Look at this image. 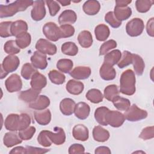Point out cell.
<instances>
[{
	"instance_id": "obj_1",
	"label": "cell",
	"mask_w": 154,
	"mask_h": 154,
	"mask_svg": "<svg viewBox=\"0 0 154 154\" xmlns=\"http://www.w3.org/2000/svg\"><path fill=\"white\" fill-rule=\"evenodd\" d=\"M31 122V117L26 113H22L20 114H10L6 117L4 126L8 131L12 132L20 131L29 127Z\"/></svg>"
},
{
	"instance_id": "obj_2",
	"label": "cell",
	"mask_w": 154,
	"mask_h": 154,
	"mask_svg": "<svg viewBox=\"0 0 154 154\" xmlns=\"http://www.w3.org/2000/svg\"><path fill=\"white\" fill-rule=\"evenodd\" d=\"M34 1L28 0H18L8 5H0V17H8L14 16L19 11H23L33 5Z\"/></svg>"
},
{
	"instance_id": "obj_3",
	"label": "cell",
	"mask_w": 154,
	"mask_h": 154,
	"mask_svg": "<svg viewBox=\"0 0 154 154\" xmlns=\"http://www.w3.org/2000/svg\"><path fill=\"white\" fill-rule=\"evenodd\" d=\"M135 76L131 69H127L121 75L120 79V91L128 96L133 95L135 92Z\"/></svg>"
},
{
	"instance_id": "obj_4",
	"label": "cell",
	"mask_w": 154,
	"mask_h": 154,
	"mask_svg": "<svg viewBox=\"0 0 154 154\" xmlns=\"http://www.w3.org/2000/svg\"><path fill=\"white\" fill-rule=\"evenodd\" d=\"M144 29V24L140 18H134L126 25V33L131 37H137L141 35Z\"/></svg>"
},
{
	"instance_id": "obj_5",
	"label": "cell",
	"mask_w": 154,
	"mask_h": 154,
	"mask_svg": "<svg viewBox=\"0 0 154 154\" xmlns=\"http://www.w3.org/2000/svg\"><path fill=\"white\" fill-rule=\"evenodd\" d=\"M147 114L146 110L138 108L135 104H133L126 111L124 116L125 119L128 121L137 122L146 119Z\"/></svg>"
},
{
	"instance_id": "obj_6",
	"label": "cell",
	"mask_w": 154,
	"mask_h": 154,
	"mask_svg": "<svg viewBox=\"0 0 154 154\" xmlns=\"http://www.w3.org/2000/svg\"><path fill=\"white\" fill-rule=\"evenodd\" d=\"M43 32L49 40L57 42L61 38L60 28L52 22L46 23L43 27Z\"/></svg>"
},
{
	"instance_id": "obj_7",
	"label": "cell",
	"mask_w": 154,
	"mask_h": 154,
	"mask_svg": "<svg viewBox=\"0 0 154 154\" xmlns=\"http://www.w3.org/2000/svg\"><path fill=\"white\" fill-rule=\"evenodd\" d=\"M125 120L124 114L118 111L109 110L106 116V122L108 125L114 128L121 126Z\"/></svg>"
},
{
	"instance_id": "obj_8",
	"label": "cell",
	"mask_w": 154,
	"mask_h": 154,
	"mask_svg": "<svg viewBox=\"0 0 154 154\" xmlns=\"http://www.w3.org/2000/svg\"><path fill=\"white\" fill-rule=\"evenodd\" d=\"M35 49L44 54L53 55L57 53V46L44 38H40L35 44Z\"/></svg>"
},
{
	"instance_id": "obj_9",
	"label": "cell",
	"mask_w": 154,
	"mask_h": 154,
	"mask_svg": "<svg viewBox=\"0 0 154 154\" xmlns=\"http://www.w3.org/2000/svg\"><path fill=\"white\" fill-rule=\"evenodd\" d=\"M5 85L10 93L19 91L22 87V81L17 74H12L5 81Z\"/></svg>"
},
{
	"instance_id": "obj_10",
	"label": "cell",
	"mask_w": 154,
	"mask_h": 154,
	"mask_svg": "<svg viewBox=\"0 0 154 154\" xmlns=\"http://www.w3.org/2000/svg\"><path fill=\"white\" fill-rule=\"evenodd\" d=\"M32 19L35 21L42 20L46 16V9L45 1H35L32 5V8L31 12Z\"/></svg>"
},
{
	"instance_id": "obj_11",
	"label": "cell",
	"mask_w": 154,
	"mask_h": 154,
	"mask_svg": "<svg viewBox=\"0 0 154 154\" xmlns=\"http://www.w3.org/2000/svg\"><path fill=\"white\" fill-rule=\"evenodd\" d=\"M20 64V60L18 57L14 55H9L3 60L1 66L7 73L14 72Z\"/></svg>"
},
{
	"instance_id": "obj_12",
	"label": "cell",
	"mask_w": 154,
	"mask_h": 154,
	"mask_svg": "<svg viewBox=\"0 0 154 154\" xmlns=\"http://www.w3.org/2000/svg\"><path fill=\"white\" fill-rule=\"evenodd\" d=\"M31 62L35 68L41 70L45 69L48 66L47 57L46 54L41 53L38 51H35L31 56Z\"/></svg>"
},
{
	"instance_id": "obj_13",
	"label": "cell",
	"mask_w": 154,
	"mask_h": 154,
	"mask_svg": "<svg viewBox=\"0 0 154 154\" xmlns=\"http://www.w3.org/2000/svg\"><path fill=\"white\" fill-rule=\"evenodd\" d=\"M55 132L48 131V135L50 140L55 145H61L66 141V134L63 128L55 127Z\"/></svg>"
},
{
	"instance_id": "obj_14",
	"label": "cell",
	"mask_w": 154,
	"mask_h": 154,
	"mask_svg": "<svg viewBox=\"0 0 154 154\" xmlns=\"http://www.w3.org/2000/svg\"><path fill=\"white\" fill-rule=\"evenodd\" d=\"M30 84L32 88L41 91L47 84L46 78L37 71L32 76Z\"/></svg>"
},
{
	"instance_id": "obj_15",
	"label": "cell",
	"mask_w": 154,
	"mask_h": 154,
	"mask_svg": "<svg viewBox=\"0 0 154 154\" xmlns=\"http://www.w3.org/2000/svg\"><path fill=\"white\" fill-rule=\"evenodd\" d=\"M72 135L74 138L76 140L81 141H85L88 139V129L84 125H76L73 128Z\"/></svg>"
},
{
	"instance_id": "obj_16",
	"label": "cell",
	"mask_w": 154,
	"mask_h": 154,
	"mask_svg": "<svg viewBox=\"0 0 154 154\" xmlns=\"http://www.w3.org/2000/svg\"><path fill=\"white\" fill-rule=\"evenodd\" d=\"M91 69L87 66H78L70 72V75L76 79H85L91 75Z\"/></svg>"
},
{
	"instance_id": "obj_17",
	"label": "cell",
	"mask_w": 154,
	"mask_h": 154,
	"mask_svg": "<svg viewBox=\"0 0 154 154\" xmlns=\"http://www.w3.org/2000/svg\"><path fill=\"white\" fill-rule=\"evenodd\" d=\"M90 112V106L85 102H81L76 104L74 113L75 116L81 120L86 119Z\"/></svg>"
},
{
	"instance_id": "obj_18",
	"label": "cell",
	"mask_w": 154,
	"mask_h": 154,
	"mask_svg": "<svg viewBox=\"0 0 154 154\" xmlns=\"http://www.w3.org/2000/svg\"><path fill=\"white\" fill-rule=\"evenodd\" d=\"M77 19L76 13L72 10L63 11L58 17V22L62 25L64 24H73Z\"/></svg>"
},
{
	"instance_id": "obj_19",
	"label": "cell",
	"mask_w": 154,
	"mask_h": 154,
	"mask_svg": "<svg viewBox=\"0 0 154 154\" xmlns=\"http://www.w3.org/2000/svg\"><path fill=\"white\" fill-rule=\"evenodd\" d=\"M34 119L37 123L40 125H48L51 120V113L49 109L37 110L34 112Z\"/></svg>"
},
{
	"instance_id": "obj_20",
	"label": "cell",
	"mask_w": 154,
	"mask_h": 154,
	"mask_svg": "<svg viewBox=\"0 0 154 154\" xmlns=\"http://www.w3.org/2000/svg\"><path fill=\"white\" fill-rule=\"evenodd\" d=\"M99 75L103 80L111 81L116 78V72L112 66L103 63L99 69Z\"/></svg>"
},
{
	"instance_id": "obj_21",
	"label": "cell",
	"mask_w": 154,
	"mask_h": 154,
	"mask_svg": "<svg viewBox=\"0 0 154 154\" xmlns=\"http://www.w3.org/2000/svg\"><path fill=\"white\" fill-rule=\"evenodd\" d=\"M76 103L70 98L63 99L60 103V109L61 113L65 116H70L74 112Z\"/></svg>"
},
{
	"instance_id": "obj_22",
	"label": "cell",
	"mask_w": 154,
	"mask_h": 154,
	"mask_svg": "<svg viewBox=\"0 0 154 154\" xmlns=\"http://www.w3.org/2000/svg\"><path fill=\"white\" fill-rule=\"evenodd\" d=\"M50 105L49 99L45 95H40L34 102L29 103V108L35 110H43Z\"/></svg>"
},
{
	"instance_id": "obj_23",
	"label": "cell",
	"mask_w": 154,
	"mask_h": 154,
	"mask_svg": "<svg viewBox=\"0 0 154 154\" xmlns=\"http://www.w3.org/2000/svg\"><path fill=\"white\" fill-rule=\"evenodd\" d=\"M66 88L69 93L73 95H78L83 91L84 85L82 82L70 79L67 82Z\"/></svg>"
},
{
	"instance_id": "obj_24",
	"label": "cell",
	"mask_w": 154,
	"mask_h": 154,
	"mask_svg": "<svg viewBox=\"0 0 154 154\" xmlns=\"http://www.w3.org/2000/svg\"><path fill=\"white\" fill-rule=\"evenodd\" d=\"M22 142V140L15 132H7L5 133L3 138L4 144L7 147H11L17 144H19Z\"/></svg>"
},
{
	"instance_id": "obj_25",
	"label": "cell",
	"mask_w": 154,
	"mask_h": 154,
	"mask_svg": "<svg viewBox=\"0 0 154 154\" xmlns=\"http://www.w3.org/2000/svg\"><path fill=\"white\" fill-rule=\"evenodd\" d=\"M93 137L95 141L105 142L109 138V132L101 126H96L93 129Z\"/></svg>"
},
{
	"instance_id": "obj_26",
	"label": "cell",
	"mask_w": 154,
	"mask_h": 154,
	"mask_svg": "<svg viewBox=\"0 0 154 154\" xmlns=\"http://www.w3.org/2000/svg\"><path fill=\"white\" fill-rule=\"evenodd\" d=\"M114 14L116 19L122 22L129 18L132 14V10L129 7H119L116 6L114 8Z\"/></svg>"
},
{
	"instance_id": "obj_27",
	"label": "cell",
	"mask_w": 154,
	"mask_h": 154,
	"mask_svg": "<svg viewBox=\"0 0 154 154\" xmlns=\"http://www.w3.org/2000/svg\"><path fill=\"white\" fill-rule=\"evenodd\" d=\"M40 91L29 88L28 90L22 91L19 94V98L26 103H31L35 100L40 94Z\"/></svg>"
},
{
	"instance_id": "obj_28",
	"label": "cell",
	"mask_w": 154,
	"mask_h": 154,
	"mask_svg": "<svg viewBox=\"0 0 154 154\" xmlns=\"http://www.w3.org/2000/svg\"><path fill=\"white\" fill-rule=\"evenodd\" d=\"M83 10L88 15H95L100 10V5L99 1L89 0L85 2L82 7Z\"/></svg>"
},
{
	"instance_id": "obj_29",
	"label": "cell",
	"mask_w": 154,
	"mask_h": 154,
	"mask_svg": "<svg viewBox=\"0 0 154 154\" xmlns=\"http://www.w3.org/2000/svg\"><path fill=\"white\" fill-rule=\"evenodd\" d=\"M28 28L27 23L24 20H18L13 22L11 27L12 36L17 37L18 35L26 32L28 31Z\"/></svg>"
},
{
	"instance_id": "obj_30",
	"label": "cell",
	"mask_w": 154,
	"mask_h": 154,
	"mask_svg": "<svg viewBox=\"0 0 154 154\" xmlns=\"http://www.w3.org/2000/svg\"><path fill=\"white\" fill-rule=\"evenodd\" d=\"M94 34L97 40L103 42L109 36L110 31L107 25L105 24H99L95 28Z\"/></svg>"
},
{
	"instance_id": "obj_31",
	"label": "cell",
	"mask_w": 154,
	"mask_h": 154,
	"mask_svg": "<svg viewBox=\"0 0 154 154\" xmlns=\"http://www.w3.org/2000/svg\"><path fill=\"white\" fill-rule=\"evenodd\" d=\"M78 40L80 46L84 48H88L93 44L92 35L90 31L86 30L82 31L79 34Z\"/></svg>"
},
{
	"instance_id": "obj_32",
	"label": "cell",
	"mask_w": 154,
	"mask_h": 154,
	"mask_svg": "<svg viewBox=\"0 0 154 154\" xmlns=\"http://www.w3.org/2000/svg\"><path fill=\"white\" fill-rule=\"evenodd\" d=\"M122 57V53L119 49H115L106 54L103 63L113 66L117 64Z\"/></svg>"
},
{
	"instance_id": "obj_33",
	"label": "cell",
	"mask_w": 154,
	"mask_h": 154,
	"mask_svg": "<svg viewBox=\"0 0 154 154\" xmlns=\"http://www.w3.org/2000/svg\"><path fill=\"white\" fill-rule=\"evenodd\" d=\"M134 69L135 73L138 76H141L143 75L145 64L143 59L140 55L137 54H132V63Z\"/></svg>"
},
{
	"instance_id": "obj_34",
	"label": "cell",
	"mask_w": 154,
	"mask_h": 154,
	"mask_svg": "<svg viewBox=\"0 0 154 154\" xmlns=\"http://www.w3.org/2000/svg\"><path fill=\"white\" fill-rule=\"evenodd\" d=\"M109 110L106 106H100L95 110L94 118L98 123L103 126L108 125L106 122V116Z\"/></svg>"
},
{
	"instance_id": "obj_35",
	"label": "cell",
	"mask_w": 154,
	"mask_h": 154,
	"mask_svg": "<svg viewBox=\"0 0 154 154\" xmlns=\"http://www.w3.org/2000/svg\"><path fill=\"white\" fill-rule=\"evenodd\" d=\"M85 96L87 100L94 103H100L103 99V96L101 91L96 88L89 90L86 93Z\"/></svg>"
},
{
	"instance_id": "obj_36",
	"label": "cell",
	"mask_w": 154,
	"mask_h": 154,
	"mask_svg": "<svg viewBox=\"0 0 154 154\" xmlns=\"http://www.w3.org/2000/svg\"><path fill=\"white\" fill-rule=\"evenodd\" d=\"M15 41L19 48L25 49L30 45L31 42V36L30 34L27 32H23L16 37Z\"/></svg>"
},
{
	"instance_id": "obj_37",
	"label": "cell",
	"mask_w": 154,
	"mask_h": 154,
	"mask_svg": "<svg viewBox=\"0 0 154 154\" xmlns=\"http://www.w3.org/2000/svg\"><path fill=\"white\" fill-rule=\"evenodd\" d=\"M61 52L67 55L75 56L78 52V48L76 44L72 42L64 43L61 48Z\"/></svg>"
},
{
	"instance_id": "obj_38",
	"label": "cell",
	"mask_w": 154,
	"mask_h": 154,
	"mask_svg": "<svg viewBox=\"0 0 154 154\" xmlns=\"http://www.w3.org/2000/svg\"><path fill=\"white\" fill-rule=\"evenodd\" d=\"M114 106L119 111H126L131 106L129 99L118 96L112 101Z\"/></svg>"
},
{
	"instance_id": "obj_39",
	"label": "cell",
	"mask_w": 154,
	"mask_h": 154,
	"mask_svg": "<svg viewBox=\"0 0 154 154\" xmlns=\"http://www.w3.org/2000/svg\"><path fill=\"white\" fill-rule=\"evenodd\" d=\"M119 96V91L118 90V87L115 84L109 85L105 87L104 89V97L105 98L109 100L112 101L114 99Z\"/></svg>"
},
{
	"instance_id": "obj_40",
	"label": "cell",
	"mask_w": 154,
	"mask_h": 154,
	"mask_svg": "<svg viewBox=\"0 0 154 154\" xmlns=\"http://www.w3.org/2000/svg\"><path fill=\"white\" fill-rule=\"evenodd\" d=\"M73 66V61L70 59H60L57 63V67L61 72L68 73H70Z\"/></svg>"
},
{
	"instance_id": "obj_41",
	"label": "cell",
	"mask_w": 154,
	"mask_h": 154,
	"mask_svg": "<svg viewBox=\"0 0 154 154\" xmlns=\"http://www.w3.org/2000/svg\"><path fill=\"white\" fill-rule=\"evenodd\" d=\"M48 76L51 81L57 85H60L64 82L66 76L64 75L57 70H52L48 73Z\"/></svg>"
},
{
	"instance_id": "obj_42",
	"label": "cell",
	"mask_w": 154,
	"mask_h": 154,
	"mask_svg": "<svg viewBox=\"0 0 154 154\" xmlns=\"http://www.w3.org/2000/svg\"><path fill=\"white\" fill-rule=\"evenodd\" d=\"M37 70L30 63H25L21 69V75L26 80H29Z\"/></svg>"
},
{
	"instance_id": "obj_43",
	"label": "cell",
	"mask_w": 154,
	"mask_h": 154,
	"mask_svg": "<svg viewBox=\"0 0 154 154\" xmlns=\"http://www.w3.org/2000/svg\"><path fill=\"white\" fill-rule=\"evenodd\" d=\"M153 4V1L151 0H137L135 1L137 10L140 13L147 12Z\"/></svg>"
},
{
	"instance_id": "obj_44",
	"label": "cell",
	"mask_w": 154,
	"mask_h": 154,
	"mask_svg": "<svg viewBox=\"0 0 154 154\" xmlns=\"http://www.w3.org/2000/svg\"><path fill=\"white\" fill-rule=\"evenodd\" d=\"M132 54L131 52L125 51L122 54V57L117 63L118 67L120 69H123L132 63Z\"/></svg>"
},
{
	"instance_id": "obj_45",
	"label": "cell",
	"mask_w": 154,
	"mask_h": 154,
	"mask_svg": "<svg viewBox=\"0 0 154 154\" xmlns=\"http://www.w3.org/2000/svg\"><path fill=\"white\" fill-rule=\"evenodd\" d=\"M4 51L10 55H14L20 52V48L17 45L16 41L10 40L5 42L4 45Z\"/></svg>"
},
{
	"instance_id": "obj_46",
	"label": "cell",
	"mask_w": 154,
	"mask_h": 154,
	"mask_svg": "<svg viewBox=\"0 0 154 154\" xmlns=\"http://www.w3.org/2000/svg\"><path fill=\"white\" fill-rule=\"evenodd\" d=\"M13 22L11 21L2 22L0 23V36L6 38L12 36L11 27Z\"/></svg>"
},
{
	"instance_id": "obj_47",
	"label": "cell",
	"mask_w": 154,
	"mask_h": 154,
	"mask_svg": "<svg viewBox=\"0 0 154 154\" xmlns=\"http://www.w3.org/2000/svg\"><path fill=\"white\" fill-rule=\"evenodd\" d=\"M61 38H68L73 36L75 33L74 27L69 24H64L60 27Z\"/></svg>"
},
{
	"instance_id": "obj_48",
	"label": "cell",
	"mask_w": 154,
	"mask_h": 154,
	"mask_svg": "<svg viewBox=\"0 0 154 154\" xmlns=\"http://www.w3.org/2000/svg\"><path fill=\"white\" fill-rule=\"evenodd\" d=\"M36 129L34 126H29L27 128L20 131L18 133L19 137L22 140H29L32 138L34 134L35 133Z\"/></svg>"
},
{
	"instance_id": "obj_49",
	"label": "cell",
	"mask_w": 154,
	"mask_h": 154,
	"mask_svg": "<svg viewBox=\"0 0 154 154\" xmlns=\"http://www.w3.org/2000/svg\"><path fill=\"white\" fill-rule=\"evenodd\" d=\"M37 141L43 147H47L51 146L52 143L48 137V130H43L40 132L37 137Z\"/></svg>"
},
{
	"instance_id": "obj_50",
	"label": "cell",
	"mask_w": 154,
	"mask_h": 154,
	"mask_svg": "<svg viewBox=\"0 0 154 154\" xmlns=\"http://www.w3.org/2000/svg\"><path fill=\"white\" fill-rule=\"evenodd\" d=\"M105 20L114 28H117L122 25V22L116 19L112 11H109L105 14Z\"/></svg>"
},
{
	"instance_id": "obj_51",
	"label": "cell",
	"mask_w": 154,
	"mask_h": 154,
	"mask_svg": "<svg viewBox=\"0 0 154 154\" xmlns=\"http://www.w3.org/2000/svg\"><path fill=\"white\" fill-rule=\"evenodd\" d=\"M117 47V42L114 40H109L104 42L99 49V55H103L106 54L109 51L116 48Z\"/></svg>"
},
{
	"instance_id": "obj_52",
	"label": "cell",
	"mask_w": 154,
	"mask_h": 154,
	"mask_svg": "<svg viewBox=\"0 0 154 154\" xmlns=\"http://www.w3.org/2000/svg\"><path fill=\"white\" fill-rule=\"evenodd\" d=\"M153 126H147L144 128L141 132L139 137L144 140H149L154 137Z\"/></svg>"
},
{
	"instance_id": "obj_53",
	"label": "cell",
	"mask_w": 154,
	"mask_h": 154,
	"mask_svg": "<svg viewBox=\"0 0 154 154\" xmlns=\"http://www.w3.org/2000/svg\"><path fill=\"white\" fill-rule=\"evenodd\" d=\"M51 16H55L60 10V6L55 1H46Z\"/></svg>"
},
{
	"instance_id": "obj_54",
	"label": "cell",
	"mask_w": 154,
	"mask_h": 154,
	"mask_svg": "<svg viewBox=\"0 0 154 154\" xmlns=\"http://www.w3.org/2000/svg\"><path fill=\"white\" fill-rule=\"evenodd\" d=\"M50 150L47 149H43L40 147H32V146H26L25 149V153H45L49 152Z\"/></svg>"
},
{
	"instance_id": "obj_55",
	"label": "cell",
	"mask_w": 154,
	"mask_h": 154,
	"mask_svg": "<svg viewBox=\"0 0 154 154\" xmlns=\"http://www.w3.org/2000/svg\"><path fill=\"white\" fill-rule=\"evenodd\" d=\"M85 152L84 147L81 144L75 143L71 145L69 148V153H82Z\"/></svg>"
},
{
	"instance_id": "obj_56",
	"label": "cell",
	"mask_w": 154,
	"mask_h": 154,
	"mask_svg": "<svg viewBox=\"0 0 154 154\" xmlns=\"http://www.w3.org/2000/svg\"><path fill=\"white\" fill-rule=\"evenodd\" d=\"M153 23H154V18H150L146 25V31L149 35L150 37L154 36V31H153Z\"/></svg>"
},
{
	"instance_id": "obj_57",
	"label": "cell",
	"mask_w": 154,
	"mask_h": 154,
	"mask_svg": "<svg viewBox=\"0 0 154 154\" xmlns=\"http://www.w3.org/2000/svg\"><path fill=\"white\" fill-rule=\"evenodd\" d=\"M94 153L96 154H100V153L110 154L111 152L109 147L106 146H99L95 149Z\"/></svg>"
},
{
	"instance_id": "obj_58",
	"label": "cell",
	"mask_w": 154,
	"mask_h": 154,
	"mask_svg": "<svg viewBox=\"0 0 154 154\" xmlns=\"http://www.w3.org/2000/svg\"><path fill=\"white\" fill-rule=\"evenodd\" d=\"M25 147L22 146H17L13 148L9 153H25Z\"/></svg>"
},
{
	"instance_id": "obj_59",
	"label": "cell",
	"mask_w": 154,
	"mask_h": 154,
	"mask_svg": "<svg viewBox=\"0 0 154 154\" xmlns=\"http://www.w3.org/2000/svg\"><path fill=\"white\" fill-rule=\"evenodd\" d=\"M132 1H127V0H117L116 1V6L119 7H126L129 4H130Z\"/></svg>"
},
{
	"instance_id": "obj_60",
	"label": "cell",
	"mask_w": 154,
	"mask_h": 154,
	"mask_svg": "<svg viewBox=\"0 0 154 154\" xmlns=\"http://www.w3.org/2000/svg\"><path fill=\"white\" fill-rule=\"evenodd\" d=\"M57 2H60L63 6H67L70 4L71 1H66V0H57Z\"/></svg>"
}]
</instances>
